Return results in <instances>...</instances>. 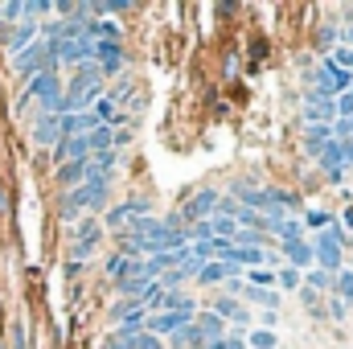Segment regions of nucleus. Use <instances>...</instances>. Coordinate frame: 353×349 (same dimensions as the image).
I'll use <instances>...</instances> for the list:
<instances>
[{
    "instance_id": "nucleus-24",
    "label": "nucleus",
    "mask_w": 353,
    "mask_h": 349,
    "mask_svg": "<svg viewBox=\"0 0 353 349\" xmlns=\"http://www.w3.org/2000/svg\"><path fill=\"white\" fill-rule=\"evenodd\" d=\"M329 288H333V275L321 271V267H312L308 271V292H329Z\"/></svg>"
},
{
    "instance_id": "nucleus-2",
    "label": "nucleus",
    "mask_w": 353,
    "mask_h": 349,
    "mask_svg": "<svg viewBox=\"0 0 353 349\" xmlns=\"http://www.w3.org/2000/svg\"><path fill=\"white\" fill-rule=\"evenodd\" d=\"M25 99L37 103L41 115H58V99H62V79H58V70H41V74H33L29 87H25Z\"/></svg>"
},
{
    "instance_id": "nucleus-25",
    "label": "nucleus",
    "mask_w": 353,
    "mask_h": 349,
    "mask_svg": "<svg viewBox=\"0 0 353 349\" xmlns=\"http://www.w3.org/2000/svg\"><path fill=\"white\" fill-rule=\"evenodd\" d=\"M247 349H279V341H275V333H267V329H255V333L247 337Z\"/></svg>"
},
{
    "instance_id": "nucleus-11",
    "label": "nucleus",
    "mask_w": 353,
    "mask_h": 349,
    "mask_svg": "<svg viewBox=\"0 0 353 349\" xmlns=\"http://www.w3.org/2000/svg\"><path fill=\"white\" fill-rule=\"evenodd\" d=\"M140 214H148V197H128V201H119V206L107 214V222H111V226H128V222L140 218Z\"/></svg>"
},
{
    "instance_id": "nucleus-30",
    "label": "nucleus",
    "mask_w": 353,
    "mask_h": 349,
    "mask_svg": "<svg viewBox=\"0 0 353 349\" xmlns=\"http://www.w3.org/2000/svg\"><path fill=\"white\" fill-rule=\"evenodd\" d=\"M54 4L50 0H29V4H21V17H41V12H50Z\"/></svg>"
},
{
    "instance_id": "nucleus-3",
    "label": "nucleus",
    "mask_w": 353,
    "mask_h": 349,
    "mask_svg": "<svg viewBox=\"0 0 353 349\" xmlns=\"http://www.w3.org/2000/svg\"><path fill=\"white\" fill-rule=\"evenodd\" d=\"M218 197H222L218 189H197V193H193V197L181 206V214H176L181 230H185V226H193V222H205V218L218 210Z\"/></svg>"
},
{
    "instance_id": "nucleus-27",
    "label": "nucleus",
    "mask_w": 353,
    "mask_h": 349,
    "mask_svg": "<svg viewBox=\"0 0 353 349\" xmlns=\"http://www.w3.org/2000/svg\"><path fill=\"white\" fill-rule=\"evenodd\" d=\"M312 230H329L333 226V214H325V210H308V218H304Z\"/></svg>"
},
{
    "instance_id": "nucleus-9",
    "label": "nucleus",
    "mask_w": 353,
    "mask_h": 349,
    "mask_svg": "<svg viewBox=\"0 0 353 349\" xmlns=\"http://www.w3.org/2000/svg\"><path fill=\"white\" fill-rule=\"evenodd\" d=\"M239 296H243V300H239L243 308H247V304H259L263 312H279V292H271V288H251V283H243Z\"/></svg>"
},
{
    "instance_id": "nucleus-14",
    "label": "nucleus",
    "mask_w": 353,
    "mask_h": 349,
    "mask_svg": "<svg viewBox=\"0 0 353 349\" xmlns=\"http://www.w3.org/2000/svg\"><path fill=\"white\" fill-rule=\"evenodd\" d=\"M94 247H99V222H83L79 226V243H74V259H90L94 255Z\"/></svg>"
},
{
    "instance_id": "nucleus-36",
    "label": "nucleus",
    "mask_w": 353,
    "mask_h": 349,
    "mask_svg": "<svg viewBox=\"0 0 353 349\" xmlns=\"http://www.w3.org/2000/svg\"><path fill=\"white\" fill-rule=\"evenodd\" d=\"M345 226H350V230H353V210H350V214H345Z\"/></svg>"
},
{
    "instance_id": "nucleus-13",
    "label": "nucleus",
    "mask_w": 353,
    "mask_h": 349,
    "mask_svg": "<svg viewBox=\"0 0 353 349\" xmlns=\"http://www.w3.org/2000/svg\"><path fill=\"white\" fill-rule=\"evenodd\" d=\"M54 181H58L66 193H70V189H79V185L87 181V161H66V165H58Z\"/></svg>"
},
{
    "instance_id": "nucleus-19",
    "label": "nucleus",
    "mask_w": 353,
    "mask_h": 349,
    "mask_svg": "<svg viewBox=\"0 0 353 349\" xmlns=\"http://www.w3.org/2000/svg\"><path fill=\"white\" fill-rule=\"evenodd\" d=\"M283 255H288V267H312V247L304 243V239H296V243H283Z\"/></svg>"
},
{
    "instance_id": "nucleus-32",
    "label": "nucleus",
    "mask_w": 353,
    "mask_h": 349,
    "mask_svg": "<svg viewBox=\"0 0 353 349\" xmlns=\"http://www.w3.org/2000/svg\"><path fill=\"white\" fill-rule=\"evenodd\" d=\"M136 349H165V341L152 333H136Z\"/></svg>"
},
{
    "instance_id": "nucleus-5",
    "label": "nucleus",
    "mask_w": 353,
    "mask_h": 349,
    "mask_svg": "<svg viewBox=\"0 0 353 349\" xmlns=\"http://www.w3.org/2000/svg\"><path fill=\"white\" fill-rule=\"evenodd\" d=\"M90 62V41L87 37H79V41H54V66H83Z\"/></svg>"
},
{
    "instance_id": "nucleus-26",
    "label": "nucleus",
    "mask_w": 353,
    "mask_h": 349,
    "mask_svg": "<svg viewBox=\"0 0 353 349\" xmlns=\"http://www.w3.org/2000/svg\"><path fill=\"white\" fill-rule=\"evenodd\" d=\"M243 283H251V288H271V283H275V275L263 271V267H251V271L243 275Z\"/></svg>"
},
{
    "instance_id": "nucleus-6",
    "label": "nucleus",
    "mask_w": 353,
    "mask_h": 349,
    "mask_svg": "<svg viewBox=\"0 0 353 349\" xmlns=\"http://www.w3.org/2000/svg\"><path fill=\"white\" fill-rule=\"evenodd\" d=\"M29 136H33V144H37V148H46V152H50V148H58V140H62V132H58V115H37Z\"/></svg>"
},
{
    "instance_id": "nucleus-10",
    "label": "nucleus",
    "mask_w": 353,
    "mask_h": 349,
    "mask_svg": "<svg viewBox=\"0 0 353 349\" xmlns=\"http://www.w3.org/2000/svg\"><path fill=\"white\" fill-rule=\"evenodd\" d=\"M304 119H308V123H329V119H337V115H333V99H325L321 90H308Z\"/></svg>"
},
{
    "instance_id": "nucleus-12",
    "label": "nucleus",
    "mask_w": 353,
    "mask_h": 349,
    "mask_svg": "<svg viewBox=\"0 0 353 349\" xmlns=\"http://www.w3.org/2000/svg\"><path fill=\"white\" fill-rule=\"evenodd\" d=\"M214 317H218V321H234V325H243V329H247V321H251L247 308H243L234 296H218V300H214Z\"/></svg>"
},
{
    "instance_id": "nucleus-35",
    "label": "nucleus",
    "mask_w": 353,
    "mask_h": 349,
    "mask_svg": "<svg viewBox=\"0 0 353 349\" xmlns=\"http://www.w3.org/2000/svg\"><path fill=\"white\" fill-rule=\"evenodd\" d=\"M197 349H226V337H222V341H201Z\"/></svg>"
},
{
    "instance_id": "nucleus-23",
    "label": "nucleus",
    "mask_w": 353,
    "mask_h": 349,
    "mask_svg": "<svg viewBox=\"0 0 353 349\" xmlns=\"http://www.w3.org/2000/svg\"><path fill=\"white\" fill-rule=\"evenodd\" d=\"M329 62H333L337 70H345V74H353V46H337V50L329 54Z\"/></svg>"
},
{
    "instance_id": "nucleus-16",
    "label": "nucleus",
    "mask_w": 353,
    "mask_h": 349,
    "mask_svg": "<svg viewBox=\"0 0 353 349\" xmlns=\"http://www.w3.org/2000/svg\"><path fill=\"white\" fill-rule=\"evenodd\" d=\"M107 275L119 283V279H128V275H140V259H128L123 251H115L111 259H107Z\"/></svg>"
},
{
    "instance_id": "nucleus-22",
    "label": "nucleus",
    "mask_w": 353,
    "mask_h": 349,
    "mask_svg": "<svg viewBox=\"0 0 353 349\" xmlns=\"http://www.w3.org/2000/svg\"><path fill=\"white\" fill-rule=\"evenodd\" d=\"M230 247H263V230H234V239H230Z\"/></svg>"
},
{
    "instance_id": "nucleus-15",
    "label": "nucleus",
    "mask_w": 353,
    "mask_h": 349,
    "mask_svg": "<svg viewBox=\"0 0 353 349\" xmlns=\"http://www.w3.org/2000/svg\"><path fill=\"white\" fill-rule=\"evenodd\" d=\"M37 41V21H21L12 33H8V50H12V58L21 54V50H29Z\"/></svg>"
},
{
    "instance_id": "nucleus-1",
    "label": "nucleus",
    "mask_w": 353,
    "mask_h": 349,
    "mask_svg": "<svg viewBox=\"0 0 353 349\" xmlns=\"http://www.w3.org/2000/svg\"><path fill=\"white\" fill-rule=\"evenodd\" d=\"M107 185H111V181H103V177H87L79 189H70V193L62 197V218H74L79 210H99V206L107 201Z\"/></svg>"
},
{
    "instance_id": "nucleus-34",
    "label": "nucleus",
    "mask_w": 353,
    "mask_h": 349,
    "mask_svg": "<svg viewBox=\"0 0 353 349\" xmlns=\"http://www.w3.org/2000/svg\"><path fill=\"white\" fill-rule=\"evenodd\" d=\"M329 312H333V317L341 321V317H345V304H341V300H329Z\"/></svg>"
},
{
    "instance_id": "nucleus-33",
    "label": "nucleus",
    "mask_w": 353,
    "mask_h": 349,
    "mask_svg": "<svg viewBox=\"0 0 353 349\" xmlns=\"http://www.w3.org/2000/svg\"><path fill=\"white\" fill-rule=\"evenodd\" d=\"M337 37H341V29H337V25H329V29H325V33H321V41H325V46H333V41H337Z\"/></svg>"
},
{
    "instance_id": "nucleus-18",
    "label": "nucleus",
    "mask_w": 353,
    "mask_h": 349,
    "mask_svg": "<svg viewBox=\"0 0 353 349\" xmlns=\"http://www.w3.org/2000/svg\"><path fill=\"white\" fill-rule=\"evenodd\" d=\"M193 325L201 329V337H205V341H222V337H226V321H218L214 312H201V317H193Z\"/></svg>"
},
{
    "instance_id": "nucleus-4",
    "label": "nucleus",
    "mask_w": 353,
    "mask_h": 349,
    "mask_svg": "<svg viewBox=\"0 0 353 349\" xmlns=\"http://www.w3.org/2000/svg\"><path fill=\"white\" fill-rule=\"evenodd\" d=\"M90 62H94L103 74L123 70V41H94V46H90Z\"/></svg>"
},
{
    "instance_id": "nucleus-21",
    "label": "nucleus",
    "mask_w": 353,
    "mask_h": 349,
    "mask_svg": "<svg viewBox=\"0 0 353 349\" xmlns=\"http://www.w3.org/2000/svg\"><path fill=\"white\" fill-rule=\"evenodd\" d=\"M111 136H115V132H111L107 123H99V128H94V132L87 136V144H90V157H94V152H111Z\"/></svg>"
},
{
    "instance_id": "nucleus-7",
    "label": "nucleus",
    "mask_w": 353,
    "mask_h": 349,
    "mask_svg": "<svg viewBox=\"0 0 353 349\" xmlns=\"http://www.w3.org/2000/svg\"><path fill=\"white\" fill-rule=\"evenodd\" d=\"M234 201L243 210H255V214H267L271 210V193L259 189V185H234Z\"/></svg>"
},
{
    "instance_id": "nucleus-17",
    "label": "nucleus",
    "mask_w": 353,
    "mask_h": 349,
    "mask_svg": "<svg viewBox=\"0 0 353 349\" xmlns=\"http://www.w3.org/2000/svg\"><path fill=\"white\" fill-rule=\"evenodd\" d=\"M201 341H205V337H201V329L189 321V325H181L173 337H169V349H197Z\"/></svg>"
},
{
    "instance_id": "nucleus-29",
    "label": "nucleus",
    "mask_w": 353,
    "mask_h": 349,
    "mask_svg": "<svg viewBox=\"0 0 353 349\" xmlns=\"http://www.w3.org/2000/svg\"><path fill=\"white\" fill-rule=\"evenodd\" d=\"M333 288H337V292H341V304H345V300H353V271H341V275H337V283H333Z\"/></svg>"
},
{
    "instance_id": "nucleus-20",
    "label": "nucleus",
    "mask_w": 353,
    "mask_h": 349,
    "mask_svg": "<svg viewBox=\"0 0 353 349\" xmlns=\"http://www.w3.org/2000/svg\"><path fill=\"white\" fill-rule=\"evenodd\" d=\"M271 235L283 239V243H296V239H304V222H300V218H283V222L271 226Z\"/></svg>"
},
{
    "instance_id": "nucleus-28",
    "label": "nucleus",
    "mask_w": 353,
    "mask_h": 349,
    "mask_svg": "<svg viewBox=\"0 0 353 349\" xmlns=\"http://www.w3.org/2000/svg\"><path fill=\"white\" fill-rule=\"evenodd\" d=\"M279 288L300 292V288H304V283H300V271H296V267H283V271H279Z\"/></svg>"
},
{
    "instance_id": "nucleus-31",
    "label": "nucleus",
    "mask_w": 353,
    "mask_h": 349,
    "mask_svg": "<svg viewBox=\"0 0 353 349\" xmlns=\"http://www.w3.org/2000/svg\"><path fill=\"white\" fill-rule=\"evenodd\" d=\"M21 17V0H8V4H0V25H8V21H17Z\"/></svg>"
},
{
    "instance_id": "nucleus-8",
    "label": "nucleus",
    "mask_w": 353,
    "mask_h": 349,
    "mask_svg": "<svg viewBox=\"0 0 353 349\" xmlns=\"http://www.w3.org/2000/svg\"><path fill=\"white\" fill-rule=\"evenodd\" d=\"M152 292H157V283L144 279V275H128V279L115 283V296H119V300H148Z\"/></svg>"
}]
</instances>
